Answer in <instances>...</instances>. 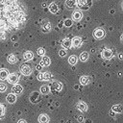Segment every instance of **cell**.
I'll return each instance as SVG.
<instances>
[{
    "mask_svg": "<svg viewBox=\"0 0 123 123\" xmlns=\"http://www.w3.org/2000/svg\"><path fill=\"white\" fill-rule=\"evenodd\" d=\"M76 5L81 10H88L91 6V0H77Z\"/></svg>",
    "mask_w": 123,
    "mask_h": 123,
    "instance_id": "obj_1",
    "label": "cell"
},
{
    "mask_svg": "<svg viewBox=\"0 0 123 123\" xmlns=\"http://www.w3.org/2000/svg\"><path fill=\"white\" fill-rule=\"evenodd\" d=\"M93 36L96 39H101L105 37V31L102 28H96L93 32Z\"/></svg>",
    "mask_w": 123,
    "mask_h": 123,
    "instance_id": "obj_2",
    "label": "cell"
},
{
    "mask_svg": "<svg viewBox=\"0 0 123 123\" xmlns=\"http://www.w3.org/2000/svg\"><path fill=\"white\" fill-rule=\"evenodd\" d=\"M7 79H8V82L9 83L15 85V84H17V82L19 80V76L16 73H11V74H9V76H8Z\"/></svg>",
    "mask_w": 123,
    "mask_h": 123,
    "instance_id": "obj_3",
    "label": "cell"
},
{
    "mask_svg": "<svg viewBox=\"0 0 123 123\" xmlns=\"http://www.w3.org/2000/svg\"><path fill=\"white\" fill-rule=\"evenodd\" d=\"M39 93L37 92V91H33L31 94H30V97H29V99H30V101L33 103V104H37V103H38L39 102Z\"/></svg>",
    "mask_w": 123,
    "mask_h": 123,
    "instance_id": "obj_4",
    "label": "cell"
},
{
    "mask_svg": "<svg viewBox=\"0 0 123 123\" xmlns=\"http://www.w3.org/2000/svg\"><path fill=\"white\" fill-rule=\"evenodd\" d=\"M20 72H21L23 75H25V76H29V75H31V73H32V69H31V67H30L29 65H27V64H22V65L20 66Z\"/></svg>",
    "mask_w": 123,
    "mask_h": 123,
    "instance_id": "obj_5",
    "label": "cell"
},
{
    "mask_svg": "<svg viewBox=\"0 0 123 123\" xmlns=\"http://www.w3.org/2000/svg\"><path fill=\"white\" fill-rule=\"evenodd\" d=\"M22 91H23V87H22L21 85L15 84V85H13V86L12 87V93H13V94H15V95L20 94Z\"/></svg>",
    "mask_w": 123,
    "mask_h": 123,
    "instance_id": "obj_6",
    "label": "cell"
},
{
    "mask_svg": "<svg viewBox=\"0 0 123 123\" xmlns=\"http://www.w3.org/2000/svg\"><path fill=\"white\" fill-rule=\"evenodd\" d=\"M51 88L53 90H56V91H61L62 88V84L61 82H58V81H54L52 84H51Z\"/></svg>",
    "mask_w": 123,
    "mask_h": 123,
    "instance_id": "obj_7",
    "label": "cell"
},
{
    "mask_svg": "<svg viewBox=\"0 0 123 123\" xmlns=\"http://www.w3.org/2000/svg\"><path fill=\"white\" fill-rule=\"evenodd\" d=\"M76 108H77L80 111H82V112H85V111H87V106H86V104L85 102H83V101H79V102L77 103V105H76Z\"/></svg>",
    "mask_w": 123,
    "mask_h": 123,
    "instance_id": "obj_8",
    "label": "cell"
},
{
    "mask_svg": "<svg viewBox=\"0 0 123 123\" xmlns=\"http://www.w3.org/2000/svg\"><path fill=\"white\" fill-rule=\"evenodd\" d=\"M71 45L74 47H80L82 45V38L80 37H75L71 40Z\"/></svg>",
    "mask_w": 123,
    "mask_h": 123,
    "instance_id": "obj_9",
    "label": "cell"
},
{
    "mask_svg": "<svg viewBox=\"0 0 123 123\" xmlns=\"http://www.w3.org/2000/svg\"><path fill=\"white\" fill-rule=\"evenodd\" d=\"M82 17H83V14H82L81 11L76 10V11L73 12V13H72V18H73L75 21H80V20L82 19Z\"/></svg>",
    "mask_w": 123,
    "mask_h": 123,
    "instance_id": "obj_10",
    "label": "cell"
},
{
    "mask_svg": "<svg viewBox=\"0 0 123 123\" xmlns=\"http://www.w3.org/2000/svg\"><path fill=\"white\" fill-rule=\"evenodd\" d=\"M90 82H91V78H90L89 76L84 75V76H82V77L80 78V83H81V85L86 86V85H88Z\"/></svg>",
    "mask_w": 123,
    "mask_h": 123,
    "instance_id": "obj_11",
    "label": "cell"
},
{
    "mask_svg": "<svg viewBox=\"0 0 123 123\" xmlns=\"http://www.w3.org/2000/svg\"><path fill=\"white\" fill-rule=\"evenodd\" d=\"M6 100L8 103L10 104H14L16 102V95L13 94V93H9L7 96H6Z\"/></svg>",
    "mask_w": 123,
    "mask_h": 123,
    "instance_id": "obj_12",
    "label": "cell"
},
{
    "mask_svg": "<svg viewBox=\"0 0 123 123\" xmlns=\"http://www.w3.org/2000/svg\"><path fill=\"white\" fill-rule=\"evenodd\" d=\"M50 63H51L50 58L43 56L42 59H41V61H40V62H39V65H40V66H48Z\"/></svg>",
    "mask_w": 123,
    "mask_h": 123,
    "instance_id": "obj_13",
    "label": "cell"
},
{
    "mask_svg": "<svg viewBox=\"0 0 123 123\" xmlns=\"http://www.w3.org/2000/svg\"><path fill=\"white\" fill-rule=\"evenodd\" d=\"M9 71L5 68H1L0 69V80L1 81H4V80H7L8 76H9Z\"/></svg>",
    "mask_w": 123,
    "mask_h": 123,
    "instance_id": "obj_14",
    "label": "cell"
},
{
    "mask_svg": "<svg viewBox=\"0 0 123 123\" xmlns=\"http://www.w3.org/2000/svg\"><path fill=\"white\" fill-rule=\"evenodd\" d=\"M62 46H63L64 49H70V48L72 47V45H71V40H70L69 38H67V37L62 39Z\"/></svg>",
    "mask_w": 123,
    "mask_h": 123,
    "instance_id": "obj_15",
    "label": "cell"
},
{
    "mask_svg": "<svg viewBox=\"0 0 123 123\" xmlns=\"http://www.w3.org/2000/svg\"><path fill=\"white\" fill-rule=\"evenodd\" d=\"M49 120H50L49 116L47 114H45V113H42V114H40L38 116V122L39 123H48Z\"/></svg>",
    "mask_w": 123,
    "mask_h": 123,
    "instance_id": "obj_16",
    "label": "cell"
},
{
    "mask_svg": "<svg viewBox=\"0 0 123 123\" xmlns=\"http://www.w3.org/2000/svg\"><path fill=\"white\" fill-rule=\"evenodd\" d=\"M102 57L104 58V59H111V57H112V52H111V50H110V49H105L103 52H102Z\"/></svg>",
    "mask_w": 123,
    "mask_h": 123,
    "instance_id": "obj_17",
    "label": "cell"
},
{
    "mask_svg": "<svg viewBox=\"0 0 123 123\" xmlns=\"http://www.w3.org/2000/svg\"><path fill=\"white\" fill-rule=\"evenodd\" d=\"M50 30H51V24H50L48 21L44 22V23L42 24V27H41V31H42L43 33H48Z\"/></svg>",
    "mask_w": 123,
    "mask_h": 123,
    "instance_id": "obj_18",
    "label": "cell"
},
{
    "mask_svg": "<svg viewBox=\"0 0 123 123\" xmlns=\"http://www.w3.org/2000/svg\"><path fill=\"white\" fill-rule=\"evenodd\" d=\"M49 11L52 12V13H57L58 11H59V7L56 3H51L49 5Z\"/></svg>",
    "mask_w": 123,
    "mask_h": 123,
    "instance_id": "obj_19",
    "label": "cell"
},
{
    "mask_svg": "<svg viewBox=\"0 0 123 123\" xmlns=\"http://www.w3.org/2000/svg\"><path fill=\"white\" fill-rule=\"evenodd\" d=\"M111 111L117 113H121L122 112V106L120 104H115L111 107Z\"/></svg>",
    "mask_w": 123,
    "mask_h": 123,
    "instance_id": "obj_20",
    "label": "cell"
},
{
    "mask_svg": "<svg viewBox=\"0 0 123 123\" xmlns=\"http://www.w3.org/2000/svg\"><path fill=\"white\" fill-rule=\"evenodd\" d=\"M23 58H24V60H26V61H30V60H32V59L34 58V54H33L32 51H26V52L23 54Z\"/></svg>",
    "mask_w": 123,
    "mask_h": 123,
    "instance_id": "obj_21",
    "label": "cell"
},
{
    "mask_svg": "<svg viewBox=\"0 0 123 123\" xmlns=\"http://www.w3.org/2000/svg\"><path fill=\"white\" fill-rule=\"evenodd\" d=\"M77 62H78V57L75 56V55L70 56L69 59H68V62H69V64H71V65H75V64L77 63Z\"/></svg>",
    "mask_w": 123,
    "mask_h": 123,
    "instance_id": "obj_22",
    "label": "cell"
},
{
    "mask_svg": "<svg viewBox=\"0 0 123 123\" xmlns=\"http://www.w3.org/2000/svg\"><path fill=\"white\" fill-rule=\"evenodd\" d=\"M7 60H8V62H9L11 64H12V63H15V62H17V58H16V56H15V55H13V54H11V55H9Z\"/></svg>",
    "mask_w": 123,
    "mask_h": 123,
    "instance_id": "obj_23",
    "label": "cell"
},
{
    "mask_svg": "<svg viewBox=\"0 0 123 123\" xmlns=\"http://www.w3.org/2000/svg\"><path fill=\"white\" fill-rule=\"evenodd\" d=\"M40 92L42 94H47L50 92V86H47V85H44V86H40Z\"/></svg>",
    "mask_w": 123,
    "mask_h": 123,
    "instance_id": "obj_24",
    "label": "cell"
},
{
    "mask_svg": "<svg viewBox=\"0 0 123 123\" xmlns=\"http://www.w3.org/2000/svg\"><path fill=\"white\" fill-rule=\"evenodd\" d=\"M65 5L68 8H74L76 6V0H65Z\"/></svg>",
    "mask_w": 123,
    "mask_h": 123,
    "instance_id": "obj_25",
    "label": "cell"
},
{
    "mask_svg": "<svg viewBox=\"0 0 123 123\" xmlns=\"http://www.w3.org/2000/svg\"><path fill=\"white\" fill-rule=\"evenodd\" d=\"M88 56H89V55H88L87 52H86V51H85V52H82L81 55H80V60H81L82 62H86V61L88 59Z\"/></svg>",
    "mask_w": 123,
    "mask_h": 123,
    "instance_id": "obj_26",
    "label": "cell"
},
{
    "mask_svg": "<svg viewBox=\"0 0 123 123\" xmlns=\"http://www.w3.org/2000/svg\"><path fill=\"white\" fill-rule=\"evenodd\" d=\"M5 115V106L3 104H0V119H2Z\"/></svg>",
    "mask_w": 123,
    "mask_h": 123,
    "instance_id": "obj_27",
    "label": "cell"
},
{
    "mask_svg": "<svg viewBox=\"0 0 123 123\" xmlns=\"http://www.w3.org/2000/svg\"><path fill=\"white\" fill-rule=\"evenodd\" d=\"M37 55L38 56H44V54H45V49L43 48V47H39L37 50Z\"/></svg>",
    "mask_w": 123,
    "mask_h": 123,
    "instance_id": "obj_28",
    "label": "cell"
},
{
    "mask_svg": "<svg viewBox=\"0 0 123 123\" xmlns=\"http://www.w3.org/2000/svg\"><path fill=\"white\" fill-rule=\"evenodd\" d=\"M51 77H52V74H51L50 72H45V73H43V80L48 81V80L51 79Z\"/></svg>",
    "mask_w": 123,
    "mask_h": 123,
    "instance_id": "obj_29",
    "label": "cell"
},
{
    "mask_svg": "<svg viewBox=\"0 0 123 123\" xmlns=\"http://www.w3.org/2000/svg\"><path fill=\"white\" fill-rule=\"evenodd\" d=\"M7 90V85L5 83H0V92H5Z\"/></svg>",
    "mask_w": 123,
    "mask_h": 123,
    "instance_id": "obj_30",
    "label": "cell"
},
{
    "mask_svg": "<svg viewBox=\"0 0 123 123\" xmlns=\"http://www.w3.org/2000/svg\"><path fill=\"white\" fill-rule=\"evenodd\" d=\"M63 23H64V26H66V27H70V26L72 25V20H71V19H66Z\"/></svg>",
    "mask_w": 123,
    "mask_h": 123,
    "instance_id": "obj_31",
    "label": "cell"
},
{
    "mask_svg": "<svg viewBox=\"0 0 123 123\" xmlns=\"http://www.w3.org/2000/svg\"><path fill=\"white\" fill-rule=\"evenodd\" d=\"M59 55H60L61 57H64V56L66 55V51H65L64 49H62V50H60V51H59Z\"/></svg>",
    "mask_w": 123,
    "mask_h": 123,
    "instance_id": "obj_32",
    "label": "cell"
},
{
    "mask_svg": "<svg viewBox=\"0 0 123 123\" xmlns=\"http://www.w3.org/2000/svg\"><path fill=\"white\" fill-rule=\"evenodd\" d=\"M37 78L38 81H44L43 80V73H38L37 76Z\"/></svg>",
    "mask_w": 123,
    "mask_h": 123,
    "instance_id": "obj_33",
    "label": "cell"
},
{
    "mask_svg": "<svg viewBox=\"0 0 123 123\" xmlns=\"http://www.w3.org/2000/svg\"><path fill=\"white\" fill-rule=\"evenodd\" d=\"M77 120H78L80 123H82V122L84 121V117H83V115H79V116H77Z\"/></svg>",
    "mask_w": 123,
    "mask_h": 123,
    "instance_id": "obj_34",
    "label": "cell"
},
{
    "mask_svg": "<svg viewBox=\"0 0 123 123\" xmlns=\"http://www.w3.org/2000/svg\"><path fill=\"white\" fill-rule=\"evenodd\" d=\"M0 38L1 39H5V34L3 32H0Z\"/></svg>",
    "mask_w": 123,
    "mask_h": 123,
    "instance_id": "obj_35",
    "label": "cell"
},
{
    "mask_svg": "<svg viewBox=\"0 0 123 123\" xmlns=\"http://www.w3.org/2000/svg\"><path fill=\"white\" fill-rule=\"evenodd\" d=\"M17 123H27V122H26V120H24V119H20V120L17 121Z\"/></svg>",
    "mask_w": 123,
    "mask_h": 123,
    "instance_id": "obj_36",
    "label": "cell"
},
{
    "mask_svg": "<svg viewBox=\"0 0 123 123\" xmlns=\"http://www.w3.org/2000/svg\"><path fill=\"white\" fill-rule=\"evenodd\" d=\"M36 69L40 70V69H41V66H40V65H37V66H36Z\"/></svg>",
    "mask_w": 123,
    "mask_h": 123,
    "instance_id": "obj_37",
    "label": "cell"
},
{
    "mask_svg": "<svg viewBox=\"0 0 123 123\" xmlns=\"http://www.w3.org/2000/svg\"><path fill=\"white\" fill-rule=\"evenodd\" d=\"M118 57H119V59H120V60H122V54H121V53L119 54V56H118Z\"/></svg>",
    "mask_w": 123,
    "mask_h": 123,
    "instance_id": "obj_38",
    "label": "cell"
},
{
    "mask_svg": "<svg viewBox=\"0 0 123 123\" xmlns=\"http://www.w3.org/2000/svg\"><path fill=\"white\" fill-rule=\"evenodd\" d=\"M14 39H16V37L13 36V37H12V40H14Z\"/></svg>",
    "mask_w": 123,
    "mask_h": 123,
    "instance_id": "obj_39",
    "label": "cell"
}]
</instances>
